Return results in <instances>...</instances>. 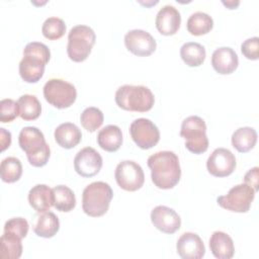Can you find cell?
<instances>
[{
  "instance_id": "obj_1",
  "label": "cell",
  "mask_w": 259,
  "mask_h": 259,
  "mask_svg": "<svg viewBox=\"0 0 259 259\" xmlns=\"http://www.w3.org/2000/svg\"><path fill=\"white\" fill-rule=\"evenodd\" d=\"M151 178L160 189L173 188L180 180L181 168L177 155L172 151H160L148 158Z\"/></svg>"
},
{
  "instance_id": "obj_2",
  "label": "cell",
  "mask_w": 259,
  "mask_h": 259,
  "mask_svg": "<svg viewBox=\"0 0 259 259\" xmlns=\"http://www.w3.org/2000/svg\"><path fill=\"white\" fill-rule=\"evenodd\" d=\"M51 58L49 48L39 41L28 42L23 49L19 63V75L27 83H36L44 76L45 67Z\"/></svg>"
},
{
  "instance_id": "obj_3",
  "label": "cell",
  "mask_w": 259,
  "mask_h": 259,
  "mask_svg": "<svg viewBox=\"0 0 259 259\" xmlns=\"http://www.w3.org/2000/svg\"><path fill=\"white\" fill-rule=\"evenodd\" d=\"M18 144L26 153L27 160L34 167L45 166L51 156V149L44 134L35 126H24L18 136Z\"/></svg>"
},
{
  "instance_id": "obj_4",
  "label": "cell",
  "mask_w": 259,
  "mask_h": 259,
  "mask_svg": "<svg viewBox=\"0 0 259 259\" xmlns=\"http://www.w3.org/2000/svg\"><path fill=\"white\" fill-rule=\"evenodd\" d=\"M116 104L128 111H149L155 102L153 92L143 85H122L115 92Z\"/></svg>"
},
{
  "instance_id": "obj_5",
  "label": "cell",
  "mask_w": 259,
  "mask_h": 259,
  "mask_svg": "<svg viewBox=\"0 0 259 259\" xmlns=\"http://www.w3.org/2000/svg\"><path fill=\"white\" fill-rule=\"evenodd\" d=\"M113 191L103 181H95L87 185L82 193V208L89 217H101L108 210Z\"/></svg>"
},
{
  "instance_id": "obj_6",
  "label": "cell",
  "mask_w": 259,
  "mask_h": 259,
  "mask_svg": "<svg viewBox=\"0 0 259 259\" xmlns=\"http://www.w3.org/2000/svg\"><path fill=\"white\" fill-rule=\"evenodd\" d=\"M95 39V32L90 26L84 24L73 26L68 34V57L74 62L85 61L91 53Z\"/></svg>"
},
{
  "instance_id": "obj_7",
  "label": "cell",
  "mask_w": 259,
  "mask_h": 259,
  "mask_svg": "<svg viewBox=\"0 0 259 259\" xmlns=\"http://www.w3.org/2000/svg\"><path fill=\"white\" fill-rule=\"evenodd\" d=\"M180 136L185 140L186 149L193 154H202L208 148L205 121L197 115H190L182 121Z\"/></svg>"
},
{
  "instance_id": "obj_8",
  "label": "cell",
  "mask_w": 259,
  "mask_h": 259,
  "mask_svg": "<svg viewBox=\"0 0 259 259\" xmlns=\"http://www.w3.org/2000/svg\"><path fill=\"white\" fill-rule=\"evenodd\" d=\"M44 96L53 106L63 109L70 107L77 98V90L72 83L53 78L44 86Z\"/></svg>"
},
{
  "instance_id": "obj_9",
  "label": "cell",
  "mask_w": 259,
  "mask_h": 259,
  "mask_svg": "<svg viewBox=\"0 0 259 259\" xmlns=\"http://www.w3.org/2000/svg\"><path fill=\"white\" fill-rule=\"evenodd\" d=\"M255 190L246 183L233 186L226 195L218 197V204L235 212H247L255 197Z\"/></svg>"
},
{
  "instance_id": "obj_10",
  "label": "cell",
  "mask_w": 259,
  "mask_h": 259,
  "mask_svg": "<svg viewBox=\"0 0 259 259\" xmlns=\"http://www.w3.org/2000/svg\"><path fill=\"white\" fill-rule=\"evenodd\" d=\"M114 177L118 186L126 191L140 189L145 182L143 168L132 160H124L117 164Z\"/></svg>"
},
{
  "instance_id": "obj_11",
  "label": "cell",
  "mask_w": 259,
  "mask_h": 259,
  "mask_svg": "<svg viewBox=\"0 0 259 259\" xmlns=\"http://www.w3.org/2000/svg\"><path fill=\"white\" fill-rule=\"evenodd\" d=\"M130 134L136 145L144 150L153 148L160 140V132L157 125L145 117L137 118L131 123Z\"/></svg>"
},
{
  "instance_id": "obj_12",
  "label": "cell",
  "mask_w": 259,
  "mask_h": 259,
  "mask_svg": "<svg viewBox=\"0 0 259 259\" xmlns=\"http://www.w3.org/2000/svg\"><path fill=\"white\" fill-rule=\"evenodd\" d=\"M126 49L138 57H148L156 50L157 42L153 35L143 29L128 30L124 35Z\"/></svg>"
},
{
  "instance_id": "obj_13",
  "label": "cell",
  "mask_w": 259,
  "mask_h": 259,
  "mask_svg": "<svg viewBox=\"0 0 259 259\" xmlns=\"http://www.w3.org/2000/svg\"><path fill=\"white\" fill-rule=\"evenodd\" d=\"M206 168L212 176H229L236 168L235 155L229 149L217 148L207 158Z\"/></svg>"
},
{
  "instance_id": "obj_14",
  "label": "cell",
  "mask_w": 259,
  "mask_h": 259,
  "mask_svg": "<svg viewBox=\"0 0 259 259\" xmlns=\"http://www.w3.org/2000/svg\"><path fill=\"white\" fill-rule=\"evenodd\" d=\"M102 167L101 155L91 147L81 149L74 158L75 171L82 177L96 175Z\"/></svg>"
},
{
  "instance_id": "obj_15",
  "label": "cell",
  "mask_w": 259,
  "mask_h": 259,
  "mask_svg": "<svg viewBox=\"0 0 259 259\" xmlns=\"http://www.w3.org/2000/svg\"><path fill=\"white\" fill-rule=\"evenodd\" d=\"M151 222L156 229L165 234H174L181 226L179 214L166 205H158L152 209Z\"/></svg>"
},
{
  "instance_id": "obj_16",
  "label": "cell",
  "mask_w": 259,
  "mask_h": 259,
  "mask_svg": "<svg viewBox=\"0 0 259 259\" xmlns=\"http://www.w3.org/2000/svg\"><path fill=\"white\" fill-rule=\"evenodd\" d=\"M176 249L182 259H200L205 254V247L201 238L191 232L183 233L179 237Z\"/></svg>"
},
{
  "instance_id": "obj_17",
  "label": "cell",
  "mask_w": 259,
  "mask_h": 259,
  "mask_svg": "<svg viewBox=\"0 0 259 259\" xmlns=\"http://www.w3.org/2000/svg\"><path fill=\"white\" fill-rule=\"evenodd\" d=\"M156 27L163 35L175 34L181 23V15L177 8L173 5L163 6L156 16Z\"/></svg>"
},
{
  "instance_id": "obj_18",
  "label": "cell",
  "mask_w": 259,
  "mask_h": 259,
  "mask_svg": "<svg viewBox=\"0 0 259 259\" xmlns=\"http://www.w3.org/2000/svg\"><path fill=\"white\" fill-rule=\"evenodd\" d=\"M211 65L215 72L222 75L233 73L238 65L239 59L237 53L230 47H221L211 55Z\"/></svg>"
},
{
  "instance_id": "obj_19",
  "label": "cell",
  "mask_w": 259,
  "mask_h": 259,
  "mask_svg": "<svg viewBox=\"0 0 259 259\" xmlns=\"http://www.w3.org/2000/svg\"><path fill=\"white\" fill-rule=\"evenodd\" d=\"M28 202L36 212H45L54 206V192L46 184H36L28 192Z\"/></svg>"
},
{
  "instance_id": "obj_20",
  "label": "cell",
  "mask_w": 259,
  "mask_h": 259,
  "mask_svg": "<svg viewBox=\"0 0 259 259\" xmlns=\"http://www.w3.org/2000/svg\"><path fill=\"white\" fill-rule=\"evenodd\" d=\"M209 248L218 259H230L234 256L235 246L232 238L225 232L215 231L209 239Z\"/></svg>"
},
{
  "instance_id": "obj_21",
  "label": "cell",
  "mask_w": 259,
  "mask_h": 259,
  "mask_svg": "<svg viewBox=\"0 0 259 259\" xmlns=\"http://www.w3.org/2000/svg\"><path fill=\"white\" fill-rule=\"evenodd\" d=\"M54 136L57 144L65 149H72L76 147L82 139L80 128L72 122H64L58 125L55 130Z\"/></svg>"
},
{
  "instance_id": "obj_22",
  "label": "cell",
  "mask_w": 259,
  "mask_h": 259,
  "mask_svg": "<svg viewBox=\"0 0 259 259\" xmlns=\"http://www.w3.org/2000/svg\"><path fill=\"white\" fill-rule=\"evenodd\" d=\"M97 143L104 151H117L122 144L121 130L115 124H108L102 127L97 135Z\"/></svg>"
},
{
  "instance_id": "obj_23",
  "label": "cell",
  "mask_w": 259,
  "mask_h": 259,
  "mask_svg": "<svg viewBox=\"0 0 259 259\" xmlns=\"http://www.w3.org/2000/svg\"><path fill=\"white\" fill-rule=\"evenodd\" d=\"M257 142V133L251 126L237 128L232 135V145L240 153H247L252 150Z\"/></svg>"
},
{
  "instance_id": "obj_24",
  "label": "cell",
  "mask_w": 259,
  "mask_h": 259,
  "mask_svg": "<svg viewBox=\"0 0 259 259\" xmlns=\"http://www.w3.org/2000/svg\"><path fill=\"white\" fill-rule=\"evenodd\" d=\"M60 229V222L58 217L53 211H45L38 217L37 222L33 228L35 235L41 238L54 237Z\"/></svg>"
},
{
  "instance_id": "obj_25",
  "label": "cell",
  "mask_w": 259,
  "mask_h": 259,
  "mask_svg": "<svg viewBox=\"0 0 259 259\" xmlns=\"http://www.w3.org/2000/svg\"><path fill=\"white\" fill-rule=\"evenodd\" d=\"M21 238L4 232L0 238V258L1 259H18L22 254Z\"/></svg>"
},
{
  "instance_id": "obj_26",
  "label": "cell",
  "mask_w": 259,
  "mask_h": 259,
  "mask_svg": "<svg viewBox=\"0 0 259 259\" xmlns=\"http://www.w3.org/2000/svg\"><path fill=\"white\" fill-rule=\"evenodd\" d=\"M205 49L195 41H187L180 48V56L183 62L189 67L200 66L205 59Z\"/></svg>"
},
{
  "instance_id": "obj_27",
  "label": "cell",
  "mask_w": 259,
  "mask_h": 259,
  "mask_svg": "<svg viewBox=\"0 0 259 259\" xmlns=\"http://www.w3.org/2000/svg\"><path fill=\"white\" fill-rule=\"evenodd\" d=\"M213 26V20L211 16L202 11H196L192 13L186 22L188 32L192 35H202L211 30Z\"/></svg>"
},
{
  "instance_id": "obj_28",
  "label": "cell",
  "mask_w": 259,
  "mask_h": 259,
  "mask_svg": "<svg viewBox=\"0 0 259 259\" xmlns=\"http://www.w3.org/2000/svg\"><path fill=\"white\" fill-rule=\"evenodd\" d=\"M54 206L57 210L69 212L76 205V197L73 190L66 185H57L53 188Z\"/></svg>"
},
{
  "instance_id": "obj_29",
  "label": "cell",
  "mask_w": 259,
  "mask_h": 259,
  "mask_svg": "<svg viewBox=\"0 0 259 259\" xmlns=\"http://www.w3.org/2000/svg\"><path fill=\"white\" fill-rule=\"evenodd\" d=\"M17 103L19 107V116L24 120H34L41 113V104L34 95H21L17 100Z\"/></svg>"
},
{
  "instance_id": "obj_30",
  "label": "cell",
  "mask_w": 259,
  "mask_h": 259,
  "mask_svg": "<svg viewBox=\"0 0 259 259\" xmlns=\"http://www.w3.org/2000/svg\"><path fill=\"white\" fill-rule=\"evenodd\" d=\"M1 179L7 183H13L19 180L22 174V165L18 158L7 157L2 160L0 165Z\"/></svg>"
},
{
  "instance_id": "obj_31",
  "label": "cell",
  "mask_w": 259,
  "mask_h": 259,
  "mask_svg": "<svg viewBox=\"0 0 259 259\" xmlns=\"http://www.w3.org/2000/svg\"><path fill=\"white\" fill-rule=\"evenodd\" d=\"M103 119L104 116L102 111L94 106L85 108L80 115V122L82 126L90 133L99 128L103 123Z\"/></svg>"
},
{
  "instance_id": "obj_32",
  "label": "cell",
  "mask_w": 259,
  "mask_h": 259,
  "mask_svg": "<svg viewBox=\"0 0 259 259\" xmlns=\"http://www.w3.org/2000/svg\"><path fill=\"white\" fill-rule=\"evenodd\" d=\"M41 32L48 39L54 40L61 38L66 32V24L62 18L52 16L45 20L41 26Z\"/></svg>"
},
{
  "instance_id": "obj_33",
  "label": "cell",
  "mask_w": 259,
  "mask_h": 259,
  "mask_svg": "<svg viewBox=\"0 0 259 259\" xmlns=\"http://www.w3.org/2000/svg\"><path fill=\"white\" fill-rule=\"evenodd\" d=\"M19 115L18 103L10 98L0 101V120L1 122H10Z\"/></svg>"
},
{
  "instance_id": "obj_34",
  "label": "cell",
  "mask_w": 259,
  "mask_h": 259,
  "mask_svg": "<svg viewBox=\"0 0 259 259\" xmlns=\"http://www.w3.org/2000/svg\"><path fill=\"white\" fill-rule=\"evenodd\" d=\"M28 223L25 219L17 217V218H12L8 220L5 225H4V232H9L12 233L19 238L23 239L26 237L28 233Z\"/></svg>"
},
{
  "instance_id": "obj_35",
  "label": "cell",
  "mask_w": 259,
  "mask_h": 259,
  "mask_svg": "<svg viewBox=\"0 0 259 259\" xmlns=\"http://www.w3.org/2000/svg\"><path fill=\"white\" fill-rule=\"evenodd\" d=\"M241 52L249 60L259 59V38L257 36L250 37L242 42Z\"/></svg>"
},
{
  "instance_id": "obj_36",
  "label": "cell",
  "mask_w": 259,
  "mask_h": 259,
  "mask_svg": "<svg viewBox=\"0 0 259 259\" xmlns=\"http://www.w3.org/2000/svg\"><path fill=\"white\" fill-rule=\"evenodd\" d=\"M258 172H259V168L253 167L244 176V183L251 186L255 191H258V188H259Z\"/></svg>"
},
{
  "instance_id": "obj_37",
  "label": "cell",
  "mask_w": 259,
  "mask_h": 259,
  "mask_svg": "<svg viewBox=\"0 0 259 259\" xmlns=\"http://www.w3.org/2000/svg\"><path fill=\"white\" fill-rule=\"evenodd\" d=\"M0 143H1L2 152L7 148H9L11 144V134L9 131H6L3 127H0Z\"/></svg>"
},
{
  "instance_id": "obj_38",
  "label": "cell",
  "mask_w": 259,
  "mask_h": 259,
  "mask_svg": "<svg viewBox=\"0 0 259 259\" xmlns=\"http://www.w3.org/2000/svg\"><path fill=\"white\" fill-rule=\"evenodd\" d=\"M223 4L227 6L229 9H235L240 4V2L239 1H227V2L223 1Z\"/></svg>"
}]
</instances>
